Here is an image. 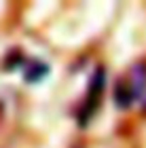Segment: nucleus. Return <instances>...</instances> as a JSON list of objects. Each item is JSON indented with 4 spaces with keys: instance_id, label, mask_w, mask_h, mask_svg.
Segmentation results:
<instances>
[{
    "instance_id": "3",
    "label": "nucleus",
    "mask_w": 146,
    "mask_h": 148,
    "mask_svg": "<svg viewBox=\"0 0 146 148\" xmlns=\"http://www.w3.org/2000/svg\"><path fill=\"white\" fill-rule=\"evenodd\" d=\"M34 66H36V68H30L28 72H25V80H40L45 74L49 72V68L42 62H34Z\"/></svg>"
},
{
    "instance_id": "1",
    "label": "nucleus",
    "mask_w": 146,
    "mask_h": 148,
    "mask_svg": "<svg viewBox=\"0 0 146 148\" xmlns=\"http://www.w3.org/2000/svg\"><path fill=\"white\" fill-rule=\"evenodd\" d=\"M104 68H97L91 76V83H89V93H87V99H85V108L81 114V125H87L89 119L95 114L99 102H102V91H104Z\"/></svg>"
},
{
    "instance_id": "2",
    "label": "nucleus",
    "mask_w": 146,
    "mask_h": 148,
    "mask_svg": "<svg viewBox=\"0 0 146 148\" xmlns=\"http://www.w3.org/2000/svg\"><path fill=\"white\" fill-rule=\"evenodd\" d=\"M134 99H136V95H134V91H131V87L127 83H119L117 85V89H114V102H117L119 108H127Z\"/></svg>"
}]
</instances>
